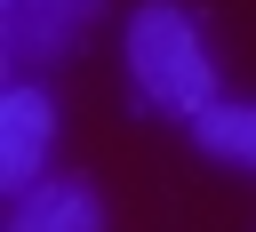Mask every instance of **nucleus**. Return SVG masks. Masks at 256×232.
<instances>
[{"label":"nucleus","instance_id":"nucleus-1","mask_svg":"<svg viewBox=\"0 0 256 232\" xmlns=\"http://www.w3.org/2000/svg\"><path fill=\"white\" fill-rule=\"evenodd\" d=\"M120 64H128V88L168 120H200V112L224 104L208 32L184 0H136L128 24H120Z\"/></svg>","mask_w":256,"mask_h":232},{"label":"nucleus","instance_id":"nucleus-2","mask_svg":"<svg viewBox=\"0 0 256 232\" xmlns=\"http://www.w3.org/2000/svg\"><path fill=\"white\" fill-rule=\"evenodd\" d=\"M104 16V0H0V64L8 80H32L40 64H64L88 24Z\"/></svg>","mask_w":256,"mask_h":232},{"label":"nucleus","instance_id":"nucleus-3","mask_svg":"<svg viewBox=\"0 0 256 232\" xmlns=\"http://www.w3.org/2000/svg\"><path fill=\"white\" fill-rule=\"evenodd\" d=\"M48 152H56V96L40 80H8L0 88V192H32L48 176Z\"/></svg>","mask_w":256,"mask_h":232},{"label":"nucleus","instance_id":"nucleus-4","mask_svg":"<svg viewBox=\"0 0 256 232\" xmlns=\"http://www.w3.org/2000/svg\"><path fill=\"white\" fill-rule=\"evenodd\" d=\"M0 232H104V192L88 176H40L32 192L8 200Z\"/></svg>","mask_w":256,"mask_h":232},{"label":"nucleus","instance_id":"nucleus-5","mask_svg":"<svg viewBox=\"0 0 256 232\" xmlns=\"http://www.w3.org/2000/svg\"><path fill=\"white\" fill-rule=\"evenodd\" d=\"M192 144H200L208 160H224V168H248V176H256V104H248V96H224L216 112H200V120H192Z\"/></svg>","mask_w":256,"mask_h":232}]
</instances>
